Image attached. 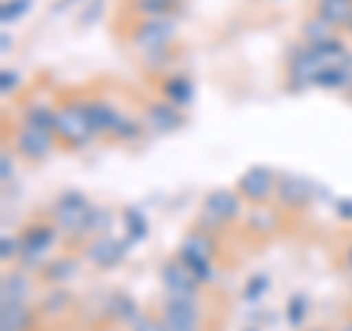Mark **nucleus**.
I'll return each instance as SVG.
<instances>
[{"mask_svg":"<svg viewBox=\"0 0 352 331\" xmlns=\"http://www.w3.org/2000/svg\"><path fill=\"white\" fill-rule=\"evenodd\" d=\"M53 132H59V138L71 141L74 147H82L94 135L91 124H88V115H85V103H65L56 112V129Z\"/></svg>","mask_w":352,"mask_h":331,"instance_id":"1","label":"nucleus"},{"mask_svg":"<svg viewBox=\"0 0 352 331\" xmlns=\"http://www.w3.org/2000/svg\"><path fill=\"white\" fill-rule=\"evenodd\" d=\"M173 32H176V21L170 15H164V18H144L135 27V32H132V41H135L141 50H147V53H159V50L168 47V41L173 38Z\"/></svg>","mask_w":352,"mask_h":331,"instance_id":"2","label":"nucleus"},{"mask_svg":"<svg viewBox=\"0 0 352 331\" xmlns=\"http://www.w3.org/2000/svg\"><path fill=\"white\" fill-rule=\"evenodd\" d=\"M159 319L168 331H200V311H197L194 299H185V296H170Z\"/></svg>","mask_w":352,"mask_h":331,"instance_id":"3","label":"nucleus"},{"mask_svg":"<svg viewBox=\"0 0 352 331\" xmlns=\"http://www.w3.org/2000/svg\"><path fill=\"white\" fill-rule=\"evenodd\" d=\"M88 214H91V205H88L82 194L68 191L56 200V223L65 231H82L88 223Z\"/></svg>","mask_w":352,"mask_h":331,"instance_id":"4","label":"nucleus"},{"mask_svg":"<svg viewBox=\"0 0 352 331\" xmlns=\"http://www.w3.org/2000/svg\"><path fill=\"white\" fill-rule=\"evenodd\" d=\"M162 284L168 288L170 296H185V299H194L197 296V275L191 273V267L185 261H168L162 267Z\"/></svg>","mask_w":352,"mask_h":331,"instance_id":"5","label":"nucleus"},{"mask_svg":"<svg viewBox=\"0 0 352 331\" xmlns=\"http://www.w3.org/2000/svg\"><path fill=\"white\" fill-rule=\"evenodd\" d=\"M53 240H56V229H53V226H36V229H30L27 238L21 240V261H24L27 267H36L44 252L53 247Z\"/></svg>","mask_w":352,"mask_h":331,"instance_id":"6","label":"nucleus"},{"mask_svg":"<svg viewBox=\"0 0 352 331\" xmlns=\"http://www.w3.org/2000/svg\"><path fill=\"white\" fill-rule=\"evenodd\" d=\"M273 185H276V179H273V170H267V168H250L238 179V191L244 194L247 200H252V203H264L273 194Z\"/></svg>","mask_w":352,"mask_h":331,"instance_id":"7","label":"nucleus"},{"mask_svg":"<svg viewBox=\"0 0 352 331\" xmlns=\"http://www.w3.org/2000/svg\"><path fill=\"white\" fill-rule=\"evenodd\" d=\"M15 147H18V152H24L27 159L41 161L44 156H50V150H53V135H50L47 129L24 126V129L18 132V138H15Z\"/></svg>","mask_w":352,"mask_h":331,"instance_id":"8","label":"nucleus"},{"mask_svg":"<svg viewBox=\"0 0 352 331\" xmlns=\"http://www.w3.org/2000/svg\"><path fill=\"white\" fill-rule=\"evenodd\" d=\"M124 244H120L118 238H112V235H100L94 240L91 247H88V258H91L97 267H115V264L124 258Z\"/></svg>","mask_w":352,"mask_h":331,"instance_id":"9","label":"nucleus"},{"mask_svg":"<svg viewBox=\"0 0 352 331\" xmlns=\"http://www.w3.org/2000/svg\"><path fill=\"white\" fill-rule=\"evenodd\" d=\"M238 196L232 191H212L206 196V214H212L217 223H223V220H232L238 214Z\"/></svg>","mask_w":352,"mask_h":331,"instance_id":"10","label":"nucleus"},{"mask_svg":"<svg viewBox=\"0 0 352 331\" xmlns=\"http://www.w3.org/2000/svg\"><path fill=\"white\" fill-rule=\"evenodd\" d=\"M147 126L153 132H173L179 126V112L173 109V103H153L147 106Z\"/></svg>","mask_w":352,"mask_h":331,"instance_id":"11","label":"nucleus"},{"mask_svg":"<svg viewBox=\"0 0 352 331\" xmlns=\"http://www.w3.org/2000/svg\"><path fill=\"white\" fill-rule=\"evenodd\" d=\"M30 326H32V311L27 305L3 302V311H0V331H30Z\"/></svg>","mask_w":352,"mask_h":331,"instance_id":"12","label":"nucleus"},{"mask_svg":"<svg viewBox=\"0 0 352 331\" xmlns=\"http://www.w3.org/2000/svg\"><path fill=\"white\" fill-rule=\"evenodd\" d=\"M85 115H88V124H91L94 132H115V126L120 124V115H115V109L100 100L85 103Z\"/></svg>","mask_w":352,"mask_h":331,"instance_id":"13","label":"nucleus"},{"mask_svg":"<svg viewBox=\"0 0 352 331\" xmlns=\"http://www.w3.org/2000/svg\"><path fill=\"white\" fill-rule=\"evenodd\" d=\"M320 18L332 27L352 24V0H320Z\"/></svg>","mask_w":352,"mask_h":331,"instance_id":"14","label":"nucleus"},{"mask_svg":"<svg viewBox=\"0 0 352 331\" xmlns=\"http://www.w3.org/2000/svg\"><path fill=\"white\" fill-rule=\"evenodd\" d=\"M279 196H282L285 205H302V203L311 200V191H308V185L302 179H296V176H282Z\"/></svg>","mask_w":352,"mask_h":331,"instance_id":"15","label":"nucleus"},{"mask_svg":"<svg viewBox=\"0 0 352 331\" xmlns=\"http://www.w3.org/2000/svg\"><path fill=\"white\" fill-rule=\"evenodd\" d=\"M164 97H168V103H176V106L191 103V97H194L191 80H185V76H173V80H168V85H164Z\"/></svg>","mask_w":352,"mask_h":331,"instance_id":"16","label":"nucleus"},{"mask_svg":"<svg viewBox=\"0 0 352 331\" xmlns=\"http://www.w3.org/2000/svg\"><path fill=\"white\" fill-rule=\"evenodd\" d=\"M27 293H30V284H27L24 275L12 273V275H6V279H3V302H18V305H24Z\"/></svg>","mask_w":352,"mask_h":331,"instance_id":"17","label":"nucleus"},{"mask_svg":"<svg viewBox=\"0 0 352 331\" xmlns=\"http://www.w3.org/2000/svg\"><path fill=\"white\" fill-rule=\"evenodd\" d=\"M305 38L311 41V47H314V44H326V41L335 38V27L317 15L311 21H305Z\"/></svg>","mask_w":352,"mask_h":331,"instance_id":"18","label":"nucleus"},{"mask_svg":"<svg viewBox=\"0 0 352 331\" xmlns=\"http://www.w3.org/2000/svg\"><path fill=\"white\" fill-rule=\"evenodd\" d=\"M349 80H352V71L349 68L332 65V68H323L320 73H317L314 85H320V88H340V85H346Z\"/></svg>","mask_w":352,"mask_h":331,"instance_id":"19","label":"nucleus"},{"mask_svg":"<svg viewBox=\"0 0 352 331\" xmlns=\"http://www.w3.org/2000/svg\"><path fill=\"white\" fill-rule=\"evenodd\" d=\"M179 0H135V9L147 18H164L170 15Z\"/></svg>","mask_w":352,"mask_h":331,"instance_id":"20","label":"nucleus"},{"mask_svg":"<svg viewBox=\"0 0 352 331\" xmlns=\"http://www.w3.org/2000/svg\"><path fill=\"white\" fill-rule=\"evenodd\" d=\"M126 229H129V238L132 240H141L147 235V220H144V214L141 212H135V208H132V212H126Z\"/></svg>","mask_w":352,"mask_h":331,"instance_id":"21","label":"nucleus"},{"mask_svg":"<svg viewBox=\"0 0 352 331\" xmlns=\"http://www.w3.org/2000/svg\"><path fill=\"white\" fill-rule=\"evenodd\" d=\"M30 9V0H6L3 9H0V18H3V24H9V21L21 18Z\"/></svg>","mask_w":352,"mask_h":331,"instance_id":"22","label":"nucleus"},{"mask_svg":"<svg viewBox=\"0 0 352 331\" xmlns=\"http://www.w3.org/2000/svg\"><path fill=\"white\" fill-rule=\"evenodd\" d=\"M288 319H291V326H302V319H305V299L302 296H296V299L288 302Z\"/></svg>","mask_w":352,"mask_h":331,"instance_id":"23","label":"nucleus"},{"mask_svg":"<svg viewBox=\"0 0 352 331\" xmlns=\"http://www.w3.org/2000/svg\"><path fill=\"white\" fill-rule=\"evenodd\" d=\"M267 290V279H264V275H256V279L250 282V288L244 290V299H250V302H256L258 296Z\"/></svg>","mask_w":352,"mask_h":331,"instance_id":"24","label":"nucleus"},{"mask_svg":"<svg viewBox=\"0 0 352 331\" xmlns=\"http://www.w3.org/2000/svg\"><path fill=\"white\" fill-rule=\"evenodd\" d=\"M132 331H168V328H164L162 319L144 317V319H135V323H132Z\"/></svg>","mask_w":352,"mask_h":331,"instance_id":"25","label":"nucleus"},{"mask_svg":"<svg viewBox=\"0 0 352 331\" xmlns=\"http://www.w3.org/2000/svg\"><path fill=\"white\" fill-rule=\"evenodd\" d=\"M115 135H120V138H138V124H135V120L120 117V124L115 126Z\"/></svg>","mask_w":352,"mask_h":331,"instance_id":"26","label":"nucleus"},{"mask_svg":"<svg viewBox=\"0 0 352 331\" xmlns=\"http://www.w3.org/2000/svg\"><path fill=\"white\" fill-rule=\"evenodd\" d=\"M100 9H103V0H91L85 9V15H80V24H91V21L100 15Z\"/></svg>","mask_w":352,"mask_h":331,"instance_id":"27","label":"nucleus"},{"mask_svg":"<svg viewBox=\"0 0 352 331\" xmlns=\"http://www.w3.org/2000/svg\"><path fill=\"white\" fill-rule=\"evenodd\" d=\"M71 270H74V267H71V264H68V261H65V258H62V264H53V270H50V275H53V279H59V282H62V279H65V275H68Z\"/></svg>","mask_w":352,"mask_h":331,"instance_id":"28","label":"nucleus"},{"mask_svg":"<svg viewBox=\"0 0 352 331\" xmlns=\"http://www.w3.org/2000/svg\"><path fill=\"white\" fill-rule=\"evenodd\" d=\"M15 85H18L15 71H3V94H9V88H15Z\"/></svg>","mask_w":352,"mask_h":331,"instance_id":"29","label":"nucleus"},{"mask_svg":"<svg viewBox=\"0 0 352 331\" xmlns=\"http://www.w3.org/2000/svg\"><path fill=\"white\" fill-rule=\"evenodd\" d=\"M15 249H18V244H15V240L3 238V261H9V255H15Z\"/></svg>","mask_w":352,"mask_h":331,"instance_id":"30","label":"nucleus"},{"mask_svg":"<svg viewBox=\"0 0 352 331\" xmlns=\"http://www.w3.org/2000/svg\"><path fill=\"white\" fill-rule=\"evenodd\" d=\"M338 212H344V217H352V203H338Z\"/></svg>","mask_w":352,"mask_h":331,"instance_id":"31","label":"nucleus"},{"mask_svg":"<svg viewBox=\"0 0 352 331\" xmlns=\"http://www.w3.org/2000/svg\"><path fill=\"white\" fill-rule=\"evenodd\" d=\"M9 173H12V168H9V152H3V179H9Z\"/></svg>","mask_w":352,"mask_h":331,"instance_id":"32","label":"nucleus"},{"mask_svg":"<svg viewBox=\"0 0 352 331\" xmlns=\"http://www.w3.org/2000/svg\"><path fill=\"white\" fill-rule=\"evenodd\" d=\"M71 3H80V0H62V3H56V9H65V6H71Z\"/></svg>","mask_w":352,"mask_h":331,"instance_id":"33","label":"nucleus"},{"mask_svg":"<svg viewBox=\"0 0 352 331\" xmlns=\"http://www.w3.org/2000/svg\"><path fill=\"white\" fill-rule=\"evenodd\" d=\"M346 261H349V267H352V249H349V255H346Z\"/></svg>","mask_w":352,"mask_h":331,"instance_id":"34","label":"nucleus"},{"mask_svg":"<svg viewBox=\"0 0 352 331\" xmlns=\"http://www.w3.org/2000/svg\"><path fill=\"white\" fill-rule=\"evenodd\" d=\"M344 331H352V323H346V326H344Z\"/></svg>","mask_w":352,"mask_h":331,"instance_id":"35","label":"nucleus"},{"mask_svg":"<svg viewBox=\"0 0 352 331\" xmlns=\"http://www.w3.org/2000/svg\"><path fill=\"white\" fill-rule=\"evenodd\" d=\"M314 331H326V328H314Z\"/></svg>","mask_w":352,"mask_h":331,"instance_id":"36","label":"nucleus"},{"mask_svg":"<svg viewBox=\"0 0 352 331\" xmlns=\"http://www.w3.org/2000/svg\"><path fill=\"white\" fill-rule=\"evenodd\" d=\"M349 32H352V24H349Z\"/></svg>","mask_w":352,"mask_h":331,"instance_id":"37","label":"nucleus"},{"mask_svg":"<svg viewBox=\"0 0 352 331\" xmlns=\"http://www.w3.org/2000/svg\"><path fill=\"white\" fill-rule=\"evenodd\" d=\"M250 331H256V328H250Z\"/></svg>","mask_w":352,"mask_h":331,"instance_id":"38","label":"nucleus"}]
</instances>
